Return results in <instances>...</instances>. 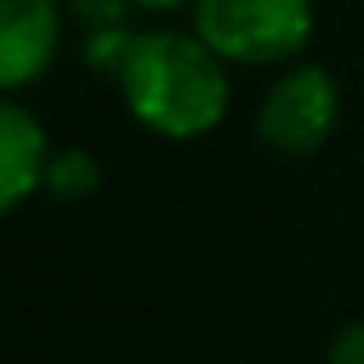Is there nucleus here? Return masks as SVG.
Segmentation results:
<instances>
[{"mask_svg": "<svg viewBox=\"0 0 364 364\" xmlns=\"http://www.w3.org/2000/svg\"><path fill=\"white\" fill-rule=\"evenodd\" d=\"M341 120V83L328 65L300 60L286 65L272 83H267L263 102H258V139L282 157H309L332 139Z\"/></svg>", "mask_w": 364, "mask_h": 364, "instance_id": "obj_3", "label": "nucleus"}, {"mask_svg": "<svg viewBox=\"0 0 364 364\" xmlns=\"http://www.w3.org/2000/svg\"><path fill=\"white\" fill-rule=\"evenodd\" d=\"M328 364H364V318H350L332 332Z\"/></svg>", "mask_w": 364, "mask_h": 364, "instance_id": "obj_9", "label": "nucleus"}, {"mask_svg": "<svg viewBox=\"0 0 364 364\" xmlns=\"http://www.w3.org/2000/svg\"><path fill=\"white\" fill-rule=\"evenodd\" d=\"M102 185V161L88 148H60L51 152V166H46V189H51L60 203H79L92 189Z\"/></svg>", "mask_w": 364, "mask_h": 364, "instance_id": "obj_6", "label": "nucleus"}, {"mask_svg": "<svg viewBox=\"0 0 364 364\" xmlns=\"http://www.w3.org/2000/svg\"><path fill=\"white\" fill-rule=\"evenodd\" d=\"M194 33L226 65H282L309 46L314 0H194Z\"/></svg>", "mask_w": 364, "mask_h": 364, "instance_id": "obj_2", "label": "nucleus"}, {"mask_svg": "<svg viewBox=\"0 0 364 364\" xmlns=\"http://www.w3.org/2000/svg\"><path fill=\"white\" fill-rule=\"evenodd\" d=\"M46 166H51V139L46 124L9 97L0 107V208L18 213L23 198L46 189Z\"/></svg>", "mask_w": 364, "mask_h": 364, "instance_id": "obj_5", "label": "nucleus"}, {"mask_svg": "<svg viewBox=\"0 0 364 364\" xmlns=\"http://www.w3.org/2000/svg\"><path fill=\"white\" fill-rule=\"evenodd\" d=\"M116 83L129 116L148 134L176 143L213 134L231 107L226 60L198 33L176 28H148L134 37Z\"/></svg>", "mask_w": 364, "mask_h": 364, "instance_id": "obj_1", "label": "nucleus"}, {"mask_svg": "<svg viewBox=\"0 0 364 364\" xmlns=\"http://www.w3.org/2000/svg\"><path fill=\"white\" fill-rule=\"evenodd\" d=\"M70 9L83 28H102V23H129L134 0H70Z\"/></svg>", "mask_w": 364, "mask_h": 364, "instance_id": "obj_8", "label": "nucleus"}, {"mask_svg": "<svg viewBox=\"0 0 364 364\" xmlns=\"http://www.w3.org/2000/svg\"><path fill=\"white\" fill-rule=\"evenodd\" d=\"M65 42L60 0H0V88L18 92L55 65Z\"/></svg>", "mask_w": 364, "mask_h": 364, "instance_id": "obj_4", "label": "nucleus"}, {"mask_svg": "<svg viewBox=\"0 0 364 364\" xmlns=\"http://www.w3.org/2000/svg\"><path fill=\"white\" fill-rule=\"evenodd\" d=\"M139 9H180V5H194V0H134Z\"/></svg>", "mask_w": 364, "mask_h": 364, "instance_id": "obj_10", "label": "nucleus"}, {"mask_svg": "<svg viewBox=\"0 0 364 364\" xmlns=\"http://www.w3.org/2000/svg\"><path fill=\"white\" fill-rule=\"evenodd\" d=\"M134 28L129 23H102V28H88L83 33V60H88L92 74H102V79H116L124 55H129L134 46Z\"/></svg>", "mask_w": 364, "mask_h": 364, "instance_id": "obj_7", "label": "nucleus"}]
</instances>
